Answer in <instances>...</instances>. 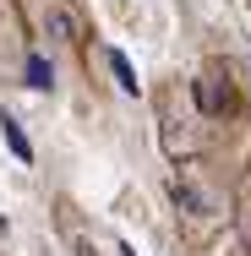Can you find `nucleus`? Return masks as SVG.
<instances>
[{"mask_svg":"<svg viewBox=\"0 0 251 256\" xmlns=\"http://www.w3.org/2000/svg\"><path fill=\"white\" fill-rule=\"evenodd\" d=\"M169 202L180 207V218H191L197 229H213V224H224V218H229L224 196L202 180L197 169H175V174H169Z\"/></svg>","mask_w":251,"mask_h":256,"instance_id":"obj_1","label":"nucleus"},{"mask_svg":"<svg viewBox=\"0 0 251 256\" xmlns=\"http://www.w3.org/2000/svg\"><path fill=\"white\" fill-rule=\"evenodd\" d=\"M39 22H44V33H50V38H60V44H77V38H82L77 11H71L66 0H39Z\"/></svg>","mask_w":251,"mask_h":256,"instance_id":"obj_2","label":"nucleus"},{"mask_svg":"<svg viewBox=\"0 0 251 256\" xmlns=\"http://www.w3.org/2000/svg\"><path fill=\"white\" fill-rule=\"evenodd\" d=\"M22 82L39 88V93H50V88H55V66H50L39 50H28V54H22Z\"/></svg>","mask_w":251,"mask_h":256,"instance_id":"obj_3","label":"nucleus"},{"mask_svg":"<svg viewBox=\"0 0 251 256\" xmlns=\"http://www.w3.org/2000/svg\"><path fill=\"white\" fill-rule=\"evenodd\" d=\"M104 60H109V71H115V88H120L126 98H137V93H142V82H137V71H131V60H126L120 50H104Z\"/></svg>","mask_w":251,"mask_h":256,"instance_id":"obj_4","label":"nucleus"},{"mask_svg":"<svg viewBox=\"0 0 251 256\" xmlns=\"http://www.w3.org/2000/svg\"><path fill=\"white\" fill-rule=\"evenodd\" d=\"M0 136H6V148L17 153V164H33V142L22 136V120H17V114H0Z\"/></svg>","mask_w":251,"mask_h":256,"instance_id":"obj_5","label":"nucleus"},{"mask_svg":"<svg viewBox=\"0 0 251 256\" xmlns=\"http://www.w3.org/2000/svg\"><path fill=\"white\" fill-rule=\"evenodd\" d=\"M66 240H71V256H104V251H99V240H93V234H88L77 218H66Z\"/></svg>","mask_w":251,"mask_h":256,"instance_id":"obj_6","label":"nucleus"},{"mask_svg":"<svg viewBox=\"0 0 251 256\" xmlns=\"http://www.w3.org/2000/svg\"><path fill=\"white\" fill-rule=\"evenodd\" d=\"M120 256H137V251H131V246H120Z\"/></svg>","mask_w":251,"mask_h":256,"instance_id":"obj_7","label":"nucleus"},{"mask_svg":"<svg viewBox=\"0 0 251 256\" xmlns=\"http://www.w3.org/2000/svg\"><path fill=\"white\" fill-rule=\"evenodd\" d=\"M6 234H11V229H6V224H0V240H6Z\"/></svg>","mask_w":251,"mask_h":256,"instance_id":"obj_8","label":"nucleus"}]
</instances>
